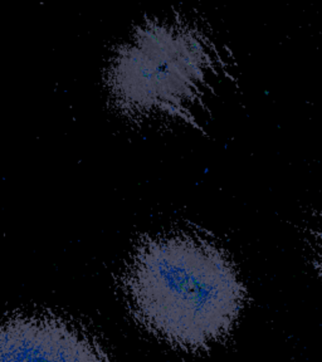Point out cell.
<instances>
[{"label":"cell","instance_id":"obj_1","mask_svg":"<svg viewBox=\"0 0 322 362\" xmlns=\"http://www.w3.org/2000/svg\"><path fill=\"white\" fill-rule=\"evenodd\" d=\"M131 315L176 350H208L232 332L247 291L226 249L204 230L142 238L121 276Z\"/></svg>","mask_w":322,"mask_h":362},{"label":"cell","instance_id":"obj_2","mask_svg":"<svg viewBox=\"0 0 322 362\" xmlns=\"http://www.w3.org/2000/svg\"><path fill=\"white\" fill-rule=\"evenodd\" d=\"M232 56L208 24L183 11L147 18L113 52L106 69L110 101L125 119L204 131Z\"/></svg>","mask_w":322,"mask_h":362},{"label":"cell","instance_id":"obj_3","mask_svg":"<svg viewBox=\"0 0 322 362\" xmlns=\"http://www.w3.org/2000/svg\"><path fill=\"white\" fill-rule=\"evenodd\" d=\"M0 362H110L96 339L61 317L0 318Z\"/></svg>","mask_w":322,"mask_h":362},{"label":"cell","instance_id":"obj_4","mask_svg":"<svg viewBox=\"0 0 322 362\" xmlns=\"http://www.w3.org/2000/svg\"><path fill=\"white\" fill-rule=\"evenodd\" d=\"M309 247L311 259L318 276L322 278V210L317 213L309 232Z\"/></svg>","mask_w":322,"mask_h":362}]
</instances>
